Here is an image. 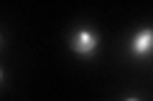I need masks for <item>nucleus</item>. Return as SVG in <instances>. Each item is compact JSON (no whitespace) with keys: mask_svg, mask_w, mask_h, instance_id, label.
Returning <instances> with one entry per match:
<instances>
[{"mask_svg":"<svg viewBox=\"0 0 153 101\" xmlns=\"http://www.w3.org/2000/svg\"><path fill=\"white\" fill-rule=\"evenodd\" d=\"M97 46H100V38L94 31H89V28H82V31H76L74 36H71V51L79 56H84V58H89V56L97 53Z\"/></svg>","mask_w":153,"mask_h":101,"instance_id":"nucleus-1","label":"nucleus"},{"mask_svg":"<svg viewBox=\"0 0 153 101\" xmlns=\"http://www.w3.org/2000/svg\"><path fill=\"white\" fill-rule=\"evenodd\" d=\"M125 101H140V99H125Z\"/></svg>","mask_w":153,"mask_h":101,"instance_id":"nucleus-3","label":"nucleus"},{"mask_svg":"<svg viewBox=\"0 0 153 101\" xmlns=\"http://www.w3.org/2000/svg\"><path fill=\"white\" fill-rule=\"evenodd\" d=\"M130 53L138 56V58H146V56L153 53V28H143L133 36L130 41Z\"/></svg>","mask_w":153,"mask_h":101,"instance_id":"nucleus-2","label":"nucleus"}]
</instances>
